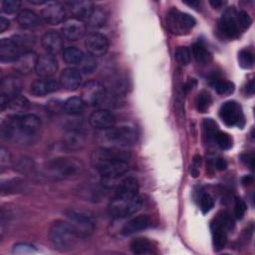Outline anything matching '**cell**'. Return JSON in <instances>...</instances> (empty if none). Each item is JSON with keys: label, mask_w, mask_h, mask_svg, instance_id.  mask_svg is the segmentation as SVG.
I'll return each mask as SVG.
<instances>
[{"label": "cell", "mask_w": 255, "mask_h": 255, "mask_svg": "<svg viewBox=\"0 0 255 255\" xmlns=\"http://www.w3.org/2000/svg\"><path fill=\"white\" fill-rule=\"evenodd\" d=\"M40 128V119L34 114L11 116L2 122L1 135L5 140L26 143L38 134Z\"/></svg>", "instance_id": "obj_1"}, {"label": "cell", "mask_w": 255, "mask_h": 255, "mask_svg": "<svg viewBox=\"0 0 255 255\" xmlns=\"http://www.w3.org/2000/svg\"><path fill=\"white\" fill-rule=\"evenodd\" d=\"M81 160L74 157H57L47 162L46 175L54 180H66L78 177L83 171Z\"/></svg>", "instance_id": "obj_2"}, {"label": "cell", "mask_w": 255, "mask_h": 255, "mask_svg": "<svg viewBox=\"0 0 255 255\" xmlns=\"http://www.w3.org/2000/svg\"><path fill=\"white\" fill-rule=\"evenodd\" d=\"M48 238L54 249L66 252L73 249L79 237L67 221L56 220L49 228Z\"/></svg>", "instance_id": "obj_3"}, {"label": "cell", "mask_w": 255, "mask_h": 255, "mask_svg": "<svg viewBox=\"0 0 255 255\" xmlns=\"http://www.w3.org/2000/svg\"><path fill=\"white\" fill-rule=\"evenodd\" d=\"M99 134L102 141L112 146H128L133 144L136 139L135 130L128 126H114L107 129H101Z\"/></svg>", "instance_id": "obj_4"}, {"label": "cell", "mask_w": 255, "mask_h": 255, "mask_svg": "<svg viewBox=\"0 0 255 255\" xmlns=\"http://www.w3.org/2000/svg\"><path fill=\"white\" fill-rule=\"evenodd\" d=\"M65 216L66 221L78 237H88L94 232L96 222L88 213L71 208L65 211Z\"/></svg>", "instance_id": "obj_5"}, {"label": "cell", "mask_w": 255, "mask_h": 255, "mask_svg": "<svg viewBox=\"0 0 255 255\" xmlns=\"http://www.w3.org/2000/svg\"><path fill=\"white\" fill-rule=\"evenodd\" d=\"M142 205L141 198L136 195L132 198H117L109 204V214L115 219L125 218L137 212Z\"/></svg>", "instance_id": "obj_6"}, {"label": "cell", "mask_w": 255, "mask_h": 255, "mask_svg": "<svg viewBox=\"0 0 255 255\" xmlns=\"http://www.w3.org/2000/svg\"><path fill=\"white\" fill-rule=\"evenodd\" d=\"M196 24L195 19L189 14L182 13L176 9H171L167 13L166 25L174 34H184Z\"/></svg>", "instance_id": "obj_7"}, {"label": "cell", "mask_w": 255, "mask_h": 255, "mask_svg": "<svg viewBox=\"0 0 255 255\" xmlns=\"http://www.w3.org/2000/svg\"><path fill=\"white\" fill-rule=\"evenodd\" d=\"M119 158L128 159V154L124 150H120L115 147L109 146L98 147L94 149L91 153V163L96 169H99L103 165Z\"/></svg>", "instance_id": "obj_8"}, {"label": "cell", "mask_w": 255, "mask_h": 255, "mask_svg": "<svg viewBox=\"0 0 255 255\" xmlns=\"http://www.w3.org/2000/svg\"><path fill=\"white\" fill-rule=\"evenodd\" d=\"M105 97L106 89L98 81H88L82 87L81 99L87 106H97L105 100Z\"/></svg>", "instance_id": "obj_9"}, {"label": "cell", "mask_w": 255, "mask_h": 255, "mask_svg": "<svg viewBox=\"0 0 255 255\" xmlns=\"http://www.w3.org/2000/svg\"><path fill=\"white\" fill-rule=\"evenodd\" d=\"M219 117L222 120V122L229 127H243L244 125V116L241 107L235 101L225 102L220 107Z\"/></svg>", "instance_id": "obj_10"}, {"label": "cell", "mask_w": 255, "mask_h": 255, "mask_svg": "<svg viewBox=\"0 0 255 255\" xmlns=\"http://www.w3.org/2000/svg\"><path fill=\"white\" fill-rule=\"evenodd\" d=\"M87 30L84 20L78 18H69L63 23L61 27V35L68 41H77L81 39Z\"/></svg>", "instance_id": "obj_11"}, {"label": "cell", "mask_w": 255, "mask_h": 255, "mask_svg": "<svg viewBox=\"0 0 255 255\" xmlns=\"http://www.w3.org/2000/svg\"><path fill=\"white\" fill-rule=\"evenodd\" d=\"M109 39L101 33H91L85 40L88 53L94 57L104 56L109 50Z\"/></svg>", "instance_id": "obj_12"}, {"label": "cell", "mask_w": 255, "mask_h": 255, "mask_svg": "<svg viewBox=\"0 0 255 255\" xmlns=\"http://www.w3.org/2000/svg\"><path fill=\"white\" fill-rule=\"evenodd\" d=\"M67 10L65 6L59 2H48L42 9L41 17L51 25L64 23L66 21Z\"/></svg>", "instance_id": "obj_13"}, {"label": "cell", "mask_w": 255, "mask_h": 255, "mask_svg": "<svg viewBox=\"0 0 255 255\" xmlns=\"http://www.w3.org/2000/svg\"><path fill=\"white\" fill-rule=\"evenodd\" d=\"M64 6L66 10L69 11V13L72 15L73 18H78L81 20L89 19L91 16L95 5L92 1L87 0H72V1H66L64 3Z\"/></svg>", "instance_id": "obj_14"}, {"label": "cell", "mask_w": 255, "mask_h": 255, "mask_svg": "<svg viewBox=\"0 0 255 255\" xmlns=\"http://www.w3.org/2000/svg\"><path fill=\"white\" fill-rule=\"evenodd\" d=\"M97 170L103 178L114 179L125 174L128 170V164L127 159L119 158L103 165Z\"/></svg>", "instance_id": "obj_15"}, {"label": "cell", "mask_w": 255, "mask_h": 255, "mask_svg": "<svg viewBox=\"0 0 255 255\" xmlns=\"http://www.w3.org/2000/svg\"><path fill=\"white\" fill-rule=\"evenodd\" d=\"M57 70L58 62L53 55L46 53L38 57L35 71L40 78H52Z\"/></svg>", "instance_id": "obj_16"}, {"label": "cell", "mask_w": 255, "mask_h": 255, "mask_svg": "<svg viewBox=\"0 0 255 255\" xmlns=\"http://www.w3.org/2000/svg\"><path fill=\"white\" fill-rule=\"evenodd\" d=\"M90 125L98 129H107L115 126L116 118L112 112L109 110H98L92 113L89 118Z\"/></svg>", "instance_id": "obj_17"}, {"label": "cell", "mask_w": 255, "mask_h": 255, "mask_svg": "<svg viewBox=\"0 0 255 255\" xmlns=\"http://www.w3.org/2000/svg\"><path fill=\"white\" fill-rule=\"evenodd\" d=\"M218 30L226 38L235 39L240 35V28L235 20V15L225 13L218 21Z\"/></svg>", "instance_id": "obj_18"}, {"label": "cell", "mask_w": 255, "mask_h": 255, "mask_svg": "<svg viewBox=\"0 0 255 255\" xmlns=\"http://www.w3.org/2000/svg\"><path fill=\"white\" fill-rule=\"evenodd\" d=\"M45 51L50 55H57L63 50V37L56 31H47L41 39Z\"/></svg>", "instance_id": "obj_19"}, {"label": "cell", "mask_w": 255, "mask_h": 255, "mask_svg": "<svg viewBox=\"0 0 255 255\" xmlns=\"http://www.w3.org/2000/svg\"><path fill=\"white\" fill-rule=\"evenodd\" d=\"M59 83L53 78H40L35 80L32 85L30 92L36 97H43L48 94L58 91Z\"/></svg>", "instance_id": "obj_20"}, {"label": "cell", "mask_w": 255, "mask_h": 255, "mask_svg": "<svg viewBox=\"0 0 255 255\" xmlns=\"http://www.w3.org/2000/svg\"><path fill=\"white\" fill-rule=\"evenodd\" d=\"M38 56L33 51H28L21 54L18 59L14 62V69L22 74L27 75L36 69Z\"/></svg>", "instance_id": "obj_21"}, {"label": "cell", "mask_w": 255, "mask_h": 255, "mask_svg": "<svg viewBox=\"0 0 255 255\" xmlns=\"http://www.w3.org/2000/svg\"><path fill=\"white\" fill-rule=\"evenodd\" d=\"M81 72L76 68H66L60 75V85L67 91H75L81 85Z\"/></svg>", "instance_id": "obj_22"}, {"label": "cell", "mask_w": 255, "mask_h": 255, "mask_svg": "<svg viewBox=\"0 0 255 255\" xmlns=\"http://www.w3.org/2000/svg\"><path fill=\"white\" fill-rule=\"evenodd\" d=\"M138 195V182L134 177H126L116 187L115 197L132 198Z\"/></svg>", "instance_id": "obj_23"}, {"label": "cell", "mask_w": 255, "mask_h": 255, "mask_svg": "<svg viewBox=\"0 0 255 255\" xmlns=\"http://www.w3.org/2000/svg\"><path fill=\"white\" fill-rule=\"evenodd\" d=\"M63 145L68 150H78L82 148L86 141V136L83 131L77 128L68 129L63 135Z\"/></svg>", "instance_id": "obj_24"}, {"label": "cell", "mask_w": 255, "mask_h": 255, "mask_svg": "<svg viewBox=\"0 0 255 255\" xmlns=\"http://www.w3.org/2000/svg\"><path fill=\"white\" fill-rule=\"evenodd\" d=\"M22 90V82L15 76H7L2 79L0 84V96L6 97L9 100L20 95Z\"/></svg>", "instance_id": "obj_25"}, {"label": "cell", "mask_w": 255, "mask_h": 255, "mask_svg": "<svg viewBox=\"0 0 255 255\" xmlns=\"http://www.w3.org/2000/svg\"><path fill=\"white\" fill-rule=\"evenodd\" d=\"M23 54L11 38H3L0 41V60L1 62H15Z\"/></svg>", "instance_id": "obj_26"}, {"label": "cell", "mask_w": 255, "mask_h": 255, "mask_svg": "<svg viewBox=\"0 0 255 255\" xmlns=\"http://www.w3.org/2000/svg\"><path fill=\"white\" fill-rule=\"evenodd\" d=\"M210 230L212 235V243L215 251H219L224 248L226 243L227 231L218 219H215L210 224Z\"/></svg>", "instance_id": "obj_27"}, {"label": "cell", "mask_w": 255, "mask_h": 255, "mask_svg": "<svg viewBox=\"0 0 255 255\" xmlns=\"http://www.w3.org/2000/svg\"><path fill=\"white\" fill-rule=\"evenodd\" d=\"M149 218L146 215H138L129 219L123 227V235H130L140 230H143L149 225Z\"/></svg>", "instance_id": "obj_28"}, {"label": "cell", "mask_w": 255, "mask_h": 255, "mask_svg": "<svg viewBox=\"0 0 255 255\" xmlns=\"http://www.w3.org/2000/svg\"><path fill=\"white\" fill-rule=\"evenodd\" d=\"M17 23L24 29H31L41 25V19L34 11L24 9L18 13Z\"/></svg>", "instance_id": "obj_29"}, {"label": "cell", "mask_w": 255, "mask_h": 255, "mask_svg": "<svg viewBox=\"0 0 255 255\" xmlns=\"http://www.w3.org/2000/svg\"><path fill=\"white\" fill-rule=\"evenodd\" d=\"M130 251L133 254H153L155 253L154 247L151 242L146 238H135L130 242Z\"/></svg>", "instance_id": "obj_30"}, {"label": "cell", "mask_w": 255, "mask_h": 255, "mask_svg": "<svg viewBox=\"0 0 255 255\" xmlns=\"http://www.w3.org/2000/svg\"><path fill=\"white\" fill-rule=\"evenodd\" d=\"M29 106L30 103L28 99L24 96L18 95L9 101L7 109H9V111L13 114L12 116H21L25 114V112L29 109Z\"/></svg>", "instance_id": "obj_31"}, {"label": "cell", "mask_w": 255, "mask_h": 255, "mask_svg": "<svg viewBox=\"0 0 255 255\" xmlns=\"http://www.w3.org/2000/svg\"><path fill=\"white\" fill-rule=\"evenodd\" d=\"M22 53L32 51V47L35 44V37L29 33H19L11 37Z\"/></svg>", "instance_id": "obj_32"}, {"label": "cell", "mask_w": 255, "mask_h": 255, "mask_svg": "<svg viewBox=\"0 0 255 255\" xmlns=\"http://www.w3.org/2000/svg\"><path fill=\"white\" fill-rule=\"evenodd\" d=\"M85 103L81 99V97H72L69 98L63 105V109L66 114L71 116H77L84 112Z\"/></svg>", "instance_id": "obj_33"}, {"label": "cell", "mask_w": 255, "mask_h": 255, "mask_svg": "<svg viewBox=\"0 0 255 255\" xmlns=\"http://www.w3.org/2000/svg\"><path fill=\"white\" fill-rule=\"evenodd\" d=\"M191 54L195 61L201 65L208 64L212 59L211 53L206 49V47L202 43L199 42L193 44L191 48Z\"/></svg>", "instance_id": "obj_34"}, {"label": "cell", "mask_w": 255, "mask_h": 255, "mask_svg": "<svg viewBox=\"0 0 255 255\" xmlns=\"http://www.w3.org/2000/svg\"><path fill=\"white\" fill-rule=\"evenodd\" d=\"M84 55L85 54L76 47H67L63 50V60L68 65H79Z\"/></svg>", "instance_id": "obj_35"}, {"label": "cell", "mask_w": 255, "mask_h": 255, "mask_svg": "<svg viewBox=\"0 0 255 255\" xmlns=\"http://www.w3.org/2000/svg\"><path fill=\"white\" fill-rule=\"evenodd\" d=\"M107 13L102 7H95L91 16L88 19V23L91 27L99 28L106 23Z\"/></svg>", "instance_id": "obj_36"}, {"label": "cell", "mask_w": 255, "mask_h": 255, "mask_svg": "<svg viewBox=\"0 0 255 255\" xmlns=\"http://www.w3.org/2000/svg\"><path fill=\"white\" fill-rule=\"evenodd\" d=\"M218 127L212 119H205L203 122V133L206 141H214L215 135L218 132Z\"/></svg>", "instance_id": "obj_37"}, {"label": "cell", "mask_w": 255, "mask_h": 255, "mask_svg": "<svg viewBox=\"0 0 255 255\" xmlns=\"http://www.w3.org/2000/svg\"><path fill=\"white\" fill-rule=\"evenodd\" d=\"M211 103H212V99L209 93H207L206 91H201L197 95L195 100L196 110L200 113H205L209 109Z\"/></svg>", "instance_id": "obj_38"}, {"label": "cell", "mask_w": 255, "mask_h": 255, "mask_svg": "<svg viewBox=\"0 0 255 255\" xmlns=\"http://www.w3.org/2000/svg\"><path fill=\"white\" fill-rule=\"evenodd\" d=\"M80 66V72H83L85 74H91L93 73L96 68H97V60L96 57L90 55L89 53L84 55L81 63L79 64Z\"/></svg>", "instance_id": "obj_39"}, {"label": "cell", "mask_w": 255, "mask_h": 255, "mask_svg": "<svg viewBox=\"0 0 255 255\" xmlns=\"http://www.w3.org/2000/svg\"><path fill=\"white\" fill-rule=\"evenodd\" d=\"M211 86L220 95H228L234 91V85L231 82L222 80H213Z\"/></svg>", "instance_id": "obj_40"}, {"label": "cell", "mask_w": 255, "mask_h": 255, "mask_svg": "<svg viewBox=\"0 0 255 255\" xmlns=\"http://www.w3.org/2000/svg\"><path fill=\"white\" fill-rule=\"evenodd\" d=\"M238 62L243 69H251L254 65L253 54L249 50H241L238 54Z\"/></svg>", "instance_id": "obj_41"}, {"label": "cell", "mask_w": 255, "mask_h": 255, "mask_svg": "<svg viewBox=\"0 0 255 255\" xmlns=\"http://www.w3.org/2000/svg\"><path fill=\"white\" fill-rule=\"evenodd\" d=\"M174 58H175V60L177 61L178 64H180L182 66H185V65H187L190 62L191 52H190V50L187 47H184V46L178 47L175 50Z\"/></svg>", "instance_id": "obj_42"}, {"label": "cell", "mask_w": 255, "mask_h": 255, "mask_svg": "<svg viewBox=\"0 0 255 255\" xmlns=\"http://www.w3.org/2000/svg\"><path fill=\"white\" fill-rule=\"evenodd\" d=\"M214 141L217 143V145L222 149H228L232 146V138L231 136L223 131L218 130V132L215 135Z\"/></svg>", "instance_id": "obj_43"}, {"label": "cell", "mask_w": 255, "mask_h": 255, "mask_svg": "<svg viewBox=\"0 0 255 255\" xmlns=\"http://www.w3.org/2000/svg\"><path fill=\"white\" fill-rule=\"evenodd\" d=\"M214 205V201L212 196L207 192H202L199 196V206L202 211V213L209 212Z\"/></svg>", "instance_id": "obj_44"}, {"label": "cell", "mask_w": 255, "mask_h": 255, "mask_svg": "<svg viewBox=\"0 0 255 255\" xmlns=\"http://www.w3.org/2000/svg\"><path fill=\"white\" fill-rule=\"evenodd\" d=\"M33 167H34L33 160L26 156L20 157L15 164V169L21 173H26V172L31 171L33 169Z\"/></svg>", "instance_id": "obj_45"}, {"label": "cell", "mask_w": 255, "mask_h": 255, "mask_svg": "<svg viewBox=\"0 0 255 255\" xmlns=\"http://www.w3.org/2000/svg\"><path fill=\"white\" fill-rule=\"evenodd\" d=\"M235 20L239 26V28L242 29H247L250 27L252 20L250 18V16L248 15L247 12L245 11H239L235 14Z\"/></svg>", "instance_id": "obj_46"}, {"label": "cell", "mask_w": 255, "mask_h": 255, "mask_svg": "<svg viewBox=\"0 0 255 255\" xmlns=\"http://www.w3.org/2000/svg\"><path fill=\"white\" fill-rule=\"evenodd\" d=\"M37 249L28 243H17L13 246L12 252L15 254H31L36 252Z\"/></svg>", "instance_id": "obj_47"}, {"label": "cell", "mask_w": 255, "mask_h": 255, "mask_svg": "<svg viewBox=\"0 0 255 255\" xmlns=\"http://www.w3.org/2000/svg\"><path fill=\"white\" fill-rule=\"evenodd\" d=\"M21 2L19 0H4L2 2V11L7 14H12L19 10Z\"/></svg>", "instance_id": "obj_48"}, {"label": "cell", "mask_w": 255, "mask_h": 255, "mask_svg": "<svg viewBox=\"0 0 255 255\" xmlns=\"http://www.w3.org/2000/svg\"><path fill=\"white\" fill-rule=\"evenodd\" d=\"M246 203L244 202L243 199L237 197L235 199V203H234V214H235V217L237 219H241L245 212H246Z\"/></svg>", "instance_id": "obj_49"}, {"label": "cell", "mask_w": 255, "mask_h": 255, "mask_svg": "<svg viewBox=\"0 0 255 255\" xmlns=\"http://www.w3.org/2000/svg\"><path fill=\"white\" fill-rule=\"evenodd\" d=\"M217 219L221 222V224L223 225V227L225 228L226 231H230L233 229L234 221H233L232 217L227 212H222Z\"/></svg>", "instance_id": "obj_50"}, {"label": "cell", "mask_w": 255, "mask_h": 255, "mask_svg": "<svg viewBox=\"0 0 255 255\" xmlns=\"http://www.w3.org/2000/svg\"><path fill=\"white\" fill-rule=\"evenodd\" d=\"M11 163V154L9 152L8 149H6L5 147H1L0 148V166L1 169H5L7 168Z\"/></svg>", "instance_id": "obj_51"}, {"label": "cell", "mask_w": 255, "mask_h": 255, "mask_svg": "<svg viewBox=\"0 0 255 255\" xmlns=\"http://www.w3.org/2000/svg\"><path fill=\"white\" fill-rule=\"evenodd\" d=\"M240 159H241V161H242L245 165L250 166V168L253 167L254 157H253L252 154H250V153H243V154L240 155Z\"/></svg>", "instance_id": "obj_52"}, {"label": "cell", "mask_w": 255, "mask_h": 255, "mask_svg": "<svg viewBox=\"0 0 255 255\" xmlns=\"http://www.w3.org/2000/svg\"><path fill=\"white\" fill-rule=\"evenodd\" d=\"M214 166L216 167V169L218 170H224L227 167V162L224 158L219 157L214 161Z\"/></svg>", "instance_id": "obj_53"}, {"label": "cell", "mask_w": 255, "mask_h": 255, "mask_svg": "<svg viewBox=\"0 0 255 255\" xmlns=\"http://www.w3.org/2000/svg\"><path fill=\"white\" fill-rule=\"evenodd\" d=\"M10 26V22L8 19H6L5 17L1 16L0 17V32H4L8 27Z\"/></svg>", "instance_id": "obj_54"}, {"label": "cell", "mask_w": 255, "mask_h": 255, "mask_svg": "<svg viewBox=\"0 0 255 255\" xmlns=\"http://www.w3.org/2000/svg\"><path fill=\"white\" fill-rule=\"evenodd\" d=\"M209 3H210V5H211L213 8H216V9L221 8V7L225 4V2H224V1H221V0H211Z\"/></svg>", "instance_id": "obj_55"}, {"label": "cell", "mask_w": 255, "mask_h": 255, "mask_svg": "<svg viewBox=\"0 0 255 255\" xmlns=\"http://www.w3.org/2000/svg\"><path fill=\"white\" fill-rule=\"evenodd\" d=\"M246 92L249 94V95H253L254 93V81L251 80L247 86H246Z\"/></svg>", "instance_id": "obj_56"}, {"label": "cell", "mask_w": 255, "mask_h": 255, "mask_svg": "<svg viewBox=\"0 0 255 255\" xmlns=\"http://www.w3.org/2000/svg\"><path fill=\"white\" fill-rule=\"evenodd\" d=\"M252 180H253V178H252V176H245V177H243V179H242V182L244 183V185H247V184H250L251 182H252Z\"/></svg>", "instance_id": "obj_57"}, {"label": "cell", "mask_w": 255, "mask_h": 255, "mask_svg": "<svg viewBox=\"0 0 255 255\" xmlns=\"http://www.w3.org/2000/svg\"><path fill=\"white\" fill-rule=\"evenodd\" d=\"M184 3L185 4H187V5H189V6H192V7H194V8H197L198 6H199V1H191V2H188V1H184Z\"/></svg>", "instance_id": "obj_58"}]
</instances>
